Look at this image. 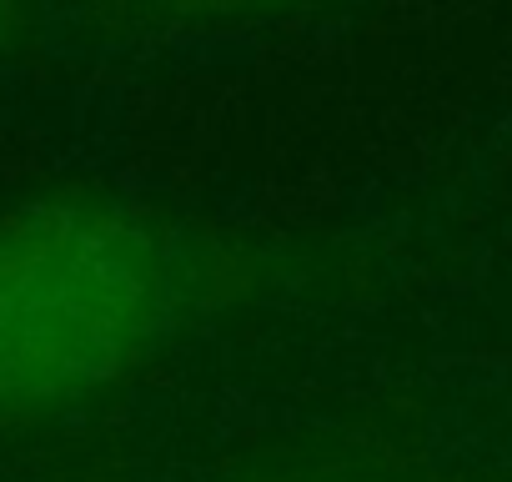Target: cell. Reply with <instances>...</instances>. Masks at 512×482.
I'll use <instances>...</instances> for the list:
<instances>
[{"mask_svg":"<svg viewBox=\"0 0 512 482\" xmlns=\"http://www.w3.org/2000/svg\"><path fill=\"white\" fill-rule=\"evenodd\" d=\"M0 46H6V16H0Z\"/></svg>","mask_w":512,"mask_h":482,"instance_id":"cell-2","label":"cell"},{"mask_svg":"<svg viewBox=\"0 0 512 482\" xmlns=\"http://www.w3.org/2000/svg\"><path fill=\"white\" fill-rule=\"evenodd\" d=\"M161 312V262L126 221L0 231V412L66 402L131 362Z\"/></svg>","mask_w":512,"mask_h":482,"instance_id":"cell-1","label":"cell"}]
</instances>
